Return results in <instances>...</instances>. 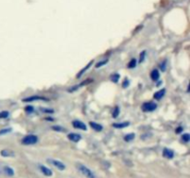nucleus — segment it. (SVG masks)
I'll return each mask as SVG.
<instances>
[{
  "label": "nucleus",
  "instance_id": "obj_1",
  "mask_svg": "<svg viewBox=\"0 0 190 178\" xmlns=\"http://www.w3.org/2000/svg\"><path fill=\"white\" fill-rule=\"evenodd\" d=\"M75 167H76V169L86 178H96V174L91 169H89L88 167H86L85 165H84L82 163H76Z\"/></svg>",
  "mask_w": 190,
  "mask_h": 178
},
{
  "label": "nucleus",
  "instance_id": "obj_2",
  "mask_svg": "<svg viewBox=\"0 0 190 178\" xmlns=\"http://www.w3.org/2000/svg\"><path fill=\"white\" fill-rule=\"evenodd\" d=\"M38 141V137L34 135H28L25 137L22 138V144L25 145V146H29V145H34L35 143H37Z\"/></svg>",
  "mask_w": 190,
  "mask_h": 178
},
{
  "label": "nucleus",
  "instance_id": "obj_3",
  "mask_svg": "<svg viewBox=\"0 0 190 178\" xmlns=\"http://www.w3.org/2000/svg\"><path fill=\"white\" fill-rule=\"evenodd\" d=\"M47 162L50 163V164H52L54 167H56L57 169H58L59 171H63V170L66 169L65 164L62 162H61V161L54 160V159H47Z\"/></svg>",
  "mask_w": 190,
  "mask_h": 178
},
{
  "label": "nucleus",
  "instance_id": "obj_4",
  "mask_svg": "<svg viewBox=\"0 0 190 178\" xmlns=\"http://www.w3.org/2000/svg\"><path fill=\"white\" fill-rule=\"evenodd\" d=\"M157 108V105L153 102H147V103H144L142 106V110L143 111H147V112H150L153 111Z\"/></svg>",
  "mask_w": 190,
  "mask_h": 178
},
{
  "label": "nucleus",
  "instance_id": "obj_5",
  "mask_svg": "<svg viewBox=\"0 0 190 178\" xmlns=\"http://www.w3.org/2000/svg\"><path fill=\"white\" fill-rule=\"evenodd\" d=\"M73 126L74 128H76V129L83 130V131H85V130L87 129V128H86V125H85L83 122L78 121V120L73 122Z\"/></svg>",
  "mask_w": 190,
  "mask_h": 178
},
{
  "label": "nucleus",
  "instance_id": "obj_6",
  "mask_svg": "<svg viewBox=\"0 0 190 178\" xmlns=\"http://www.w3.org/2000/svg\"><path fill=\"white\" fill-rule=\"evenodd\" d=\"M36 100H46V98L40 96H29V97H26L22 99V101H24V102H32V101H36Z\"/></svg>",
  "mask_w": 190,
  "mask_h": 178
},
{
  "label": "nucleus",
  "instance_id": "obj_7",
  "mask_svg": "<svg viewBox=\"0 0 190 178\" xmlns=\"http://www.w3.org/2000/svg\"><path fill=\"white\" fill-rule=\"evenodd\" d=\"M162 156L164 158H166V159H169V160H171L173 159V158L174 157V152L172 150H170V148H164L163 151H162Z\"/></svg>",
  "mask_w": 190,
  "mask_h": 178
},
{
  "label": "nucleus",
  "instance_id": "obj_8",
  "mask_svg": "<svg viewBox=\"0 0 190 178\" xmlns=\"http://www.w3.org/2000/svg\"><path fill=\"white\" fill-rule=\"evenodd\" d=\"M68 138L71 141L73 142H79L80 140L82 139V136L81 135H79V134H76V133H71V134H69L68 135Z\"/></svg>",
  "mask_w": 190,
  "mask_h": 178
},
{
  "label": "nucleus",
  "instance_id": "obj_9",
  "mask_svg": "<svg viewBox=\"0 0 190 178\" xmlns=\"http://www.w3.org/2000/svg\"><path fill=\"white\" fill-rule=\"evenodd\" d=\"M1 171L7 176H13L14 175V170L12 168L8 167V166H2L1 167Z\"/></svg>",
  "mask_w": 190,
  "mask_h": 178
},
{
  "label": "nucleus",
  "instance_id": "obj_10",
  "mask_svg": "<svg viewBox=\"0 0 190 178\" xmlns=\"http://www.w3.org/2000/svg\"><path fill=\"white\" fill-rule=\"evenodd\" d=\"M39 169L46 176H52V174H53L52 171L49 169V168H47L44 165H39Z\"/></svg>",
  "mask_w": 190,
  "mask_h": 178
},
{
  "label": "nucleus",
  "instance_id": "obj_11",
  "mask_svg": "<svg viewBox=\"0 0 190 178\" xmlns=\"http://www.w3.org/2000/svg\"><path fill=\"white\" fill-rule=\"evenodd\" d=\"M89 125L92 127V129H94L96 132H100V131L103 130V126L101 124H99V123H94V122H90Z\"/></svg>",
  "mask_w": 190,
  "mask_h": 178
},
{
  "label": "nucleus",
  "instance_id": "obj_12",
  "mask_svg": "<svg viewBox=\"0 0 190 178\" xmlns=\"http://www.w3.org/2000/svg\"><path fill=\"white\" fill-rule=\"evenodd\" d=\"M165 92H166V90H165L164 88H163V89H161V90H159V91H157V92L154 94V98H155V99H157V100L161 99V98H162V97L164 96Z\"/></svg>",
  "mask_w": 190,
  "mask_h": 178
},
{
  "label": "nucleus",
  "instance_id": "obj_13",
  "mask_svg": "<svg viewBox=\"0 0 190 178\" xmlns=\"http://www.w3.org/2000/svg\"><path fill=\"white\" fill-rule=\"evenodd\" d=\"M130 125L129 122H124V123H113L112 126L114 128H118V129H121V128H125L127 126Z\"/></svg>",
  "mask_w": 190,
  "mask_h": 178
},
{
  "label": "nucleus",
  "instance_id": "obj_14",
  "mask_svg": "<svg viewBox=\"0 0 190 178\" xmlns=\"http://www.w3.org/2000/svg\"><path fill=\"white\" fill-rule=\"evenodd\" d=\"M0 154H1L3 157H14V155H15V153L13 151L9 150H1Z\"/></svg>",
  "mask_w": 190,
  "mask_h": 178
},
{
  "label": "nucleus",
  "instance_id": "obj_15",
  "mask_svg": "<svg viewBox=\"0 0 190 178\" xmlns=\"http://www.w3.org/2000/svg\"><path fill=\"white\" fill-rule=\"evenodd\" d=\"M150 76H151V79H152L153 81H158L159 78V72L158 70H153L151 72Z\"/></svg>",
  "mask_w": 190,
  "mask_h": 178
},
{
  "label": "nucleus",
  "instance_id": "obj_16",
  "mask_svg": "<svg viewBox=\"0 0 190 178\" xmlns=\"http://www.w3.org/2000/svg\"><path fill=\"white\" fill-rule=\"evenodd\" d=\"M135 134L134 133H132V134H127L126 135H124V140L126 141V142H130V141H132V140H134L135 139Z\"/></svg>",
  "mask_w": 190,
  "mask_h": 178
},
{
  "label": "nucleus",
  "instance_id": "obj_17",
  "mask_svg": "<svg viewBox=\"0 0 190 178\" xmlns=\"http://www.w3.org/2000/svg\"><path fill=\"white\" fill-rule=\"evenodd\" d=\"M119 79H120V75L118 73H114L111 76V80L114 83H117L119 81Z\"/></svg>",
  "mask_w": 190,
  "mask_h": 178
},
{
  "label": "nucleus",
  "instance_id": "obj_18",
  "mask_svg": "<svg viewBox=\"0 0 190 178\" xmlns=\"http://www.w3.org/2000/svg\"><path fill=\"white\" fill-rule=\"evenodd\" d=\"M136 63H137V61H136V59L135 58H133V59H131V61L129 62V64H128V68H135V66H136Z\"/></svg>",
  "mask_w": 190,
  "mask_h": 178
},
{
  "label": "nucleus",
  "instance_id": "obj_19",
  "mask_svg": "<svg viewBox=\"0 0 190 178\" xmlns=\"http://www.w3.org/2000/svg\"><path fill=\"white\" fill-rule=\"evenodd\" d=\"M52 129L55 130V131H58V132H64V131H66L64 128H62L61 126H59V125H54L52 127Z\"/></svg>",
  "mask_w": 190,
  "mask_h": 178
},
{
  "label": "nucleus",
  "instance_id": "obj_20",
  "mask_svg": "<svg viewBox=\"0 0 190 178\" xmlns=\"http://www.w3.org/2000/svg\"><path fill=\"white\" fill-rule=\"evenodd\" d=\"M189 139H190V137H189V134L186 133V134H184V135H182V140H183L184 142L187 143V142H189Z\"/></svg>",
  "mask_w": 190,
  "mask_h": 178
},
{
  "label": "nucleus",
  "instance_id": "obj_21",
  "mask_svg": "<svg viewBox=\"0 0 190 178\" xmlns=\"http://www.w3.org/2000/svg\"><path fill=\"white\" fill-rule=\"evenodd\" d=\"M8 115H9L8 111H1L0 112V119H6V118L8 117Z\"/></svg>",
  "mask_w": 190,
  "mask_h": 178
},
{
  "label": "nucleus",
  "instance_id": "obj_22",
  "mask_svg": "<svg viewBox=\"0 0 190 178\" xmlns=\"http://www.w3.org/2000/svg\"><path fill=\"white\" fill-rule=\"evenodd\" d=\"M108 61V59H105V61H99V62H97L96 65V68H100V67H102L103 65L107 64Z\"/></svg>",
  "mask_w": 190,
  "mask_h": 178
},
{
  "label": "nucleus",
  "instance_id": "obj_23",
  "mask_svg": "<svg viewBox=\"0 0 190 178\" xmlns=\"http://www.w3.org/2000/svg\"><path fill=\"white\" fill-rule=\"evenodd\" d=\"M11 131H12L11 128H6V129H3V130L0 131V135H6V134H7V133H9V132H11Z\"/></svg>",
  "mask_w": 190,
  "mask_h": 178
},
{
  "label": "nucleus",
  "instance_id": "obj_24",
  "mask_svg": "<svg viewBox=\"0 0 190 178\" xmlns=\"http://www.w3.org/2000/svg\"><path fill=\"white\" fill-rule=\"evenodd\" d=\"M145 57H146V51H142V53L140 54V58H139V62H140V63L144 61Z\"/></svg>",
  "mask_w": 190,
  "mask_h": 178
},
{
  "label": "nucleus",
  "instance_id": "obj_25",
  "mask_svg": "<svg viewBox=\"0 0 190 178\" xmlns=\"http://www.w3.org/2000/svg\"><path fill=\"white\" fill-rule=\"evenodd\" d=\"M119 113H120L119 108H116L115 110H114V111H113V113H112V117H113V118H117V117L119 116Z\"/></svg>",
  "mask_w": 190,
  "mask_h": 178
},
{
  "label": "nucleus",
  "instance_id": "obj_26",
  "mask_svg": "<svg viewBox=\"0 0 190 178\" xmlns=\"http://www.w3.org/2000/svg\"><path fill=\"white\" fill-rule=\"evenodd\" d=\"M25 111H28V112H32L33 111H34V108L33 107H26V108H25Z\"/></svg>",
  "mask_w": 190,
  "mask_h": 178
},
{
  "label": "nucleus",
  "instance_id": "obj_27",
  "mask_svg": "<svg viewBox=\"0 0 190 178\" xmlns=\"http://www.w3.org/2000/svg\"><path fill=\"white\" fill-rule=\"evenodd\" d=\"M128 85H129L128 80H125V81H124V83L123 84V87H124V88H125V87H127V86H128Z\"/></svg>",
  "mask_w": 190,
  "mask_h": 178
},
{
  "label": "nucleus",
  "instance_id": "obj_28",
  "mask_svg": "<svg viewBox=\"0 0 190 178\" xmlns=\"http://www.w3.org/2000/svg\"><path fill=\"white\" fill-rule=\"evenodd\" d=\"M165 64H166V62L164 61V62L161 65V66H162V71H165Z\"/></svg>",
  "mask_w": 190,
  "mask_h": 178
}]
</instances>
